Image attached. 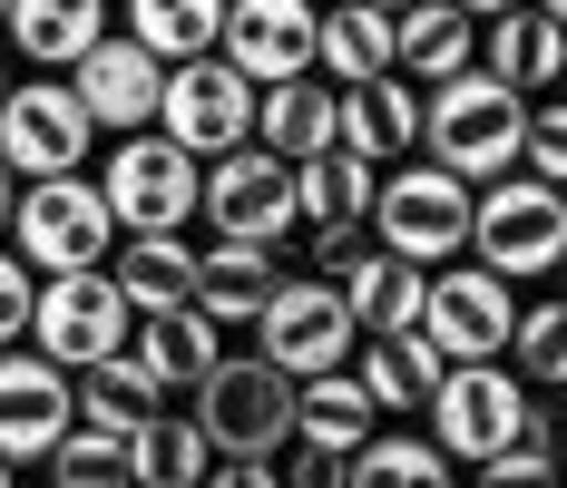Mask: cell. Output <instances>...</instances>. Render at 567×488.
Returning a JSON list of instances; mask_svg holds the SVG:
<instances>
[{"mask_svg":"<svg viewBox=\"0 0 567 488\" xmlns=\"http://www.w3.org/2000/svg\"><path fill=\"white\" fill-rule=\"evenodd\" d=\"M518 117H528L518 89H499L489 69H460L441 89H421V157L451 166L460 186H489L518 166Z\"/></svg>","mask_w":567,"mask_h":488,"instance_id":"cell-1","label":"cell"},{"mask_svg":"<svg viewBox=\"0 0 567 488\" xmlns=\"http://www.w3.org/2000/svg\"><path fill=\"white\" fill-rule=\"evenodd\" d=\"M470 264H489L499 283H548L567 264V186H538L518 166L470 186Z\"/></svg>","mask_w":567,"mask_h":488,"instance_id":"cell-2","label":"cell"},{"mask_svg":"<svg viewBox=\"0 0 567 488\" xmlns=\"http://www.w3.org/2000/svg\"><path fill=\"white\" fill-rule=\"evenodd\" d=\"M362 225L382 235V255L431 273V264H451V255H470V186L411 147V157H392L372 176V216Z\"/></svg>","mask_w":567,"mask_h":488,"instance_id":"cell-3","label":"cell"},{"mask_svg":"<svg viewBox=\"0 0 567 488\" xmlns=\"http://www.w3.org/2000/svg\"><path fill=\"white\" fill-rule=\"evenodd\" d=\"M0 245H10L30 273H79V264H109L117 216H109V196H99L89 166H79V176H30V186L10 196Z\"/></svg>","mask_w":567,"mask_h":488,"instance_id":"cell-4","label":"cell"},{"mask_svg":"<svg viewBox=\"0 0 567 488\" xmlns=\"http://www.w3.org/2000/svg\"><path fill=\"white\" fill-rule=\"evenodd\" d=\"M186 420L206 430L216 459H275L284 439H293V381H284L265 352H216Z\"/></svg>","mask_w":567,"mask_h":488,"instance_id":"cell-5","label":"cell"},{"mask_svg":"<svg viewBox=\"0 0 567 488\" xmlns=\"http://www.w3.org/2000/svg\"><path fill=\"white\" fill-rule=\"evenodd\" d=\"M528 411H538V391L509 372V362H441L431 381V401H421V420H431V449L441 459H489V449H509L528 430Z\"/></svg>","mask_w":567,"mask_h":488,"instance_id":"cell-6","label":"cell"},{"mask_svg":"<svg viewBox=\"0 0 567 488\" xmlns=\"http://www.w3.org/2000/svg\"><path fill=\"white\" fill-rule=\"evenodd\" d=\"M127 293L109 283V264H79V273H40V293H30V352H50L59 372H89V362H109L127 352Z\"/></svg>","mask_w":567,"mask_h":488,"instance_id":"cell-7","label":"cell"},{"mask_svg":"<svg viewBox=\"0 0 567 488\" xmlns=\"http://www.w3.org/2000/svg\"><path fill=\"white\" fill-rule=\"evenodd\" d=\"M99 147V127L79 108V89L59 79V69H30V79H10L0 89V166L30 186V176H79Z\"/></svg>","mask_w":567,"mask_h":488,"instance_id":"cell-8","label":"cell"},{"mask_svg":"<svg viewBox=\"0 0 567 488\" xmlns=\"http://www.w3.org/2000/svg\"><path fill=\"white\" fill-rule=\"evenodd\" d=\"M196 166L176 137H157V127H127V137H109V176H99V196H109L117 235H186V216H196Z\"/></svg>","mask_w":567,"mask_h":488,"instance_id":"cell-9","label":"cell"},{"mask_svg":"<svg viewBox=\"0 0 567 488\" xmlns=\"http://www.w3.org/2000/svg\"><path fill=\"white\" fill-rule=\"evenodd\" d=\"M196 216L216 225V245H284L293 235V166L245 137L196 166Z\"/></svg>","mask_w":567,"mask_h":488,"instance_id":"cell-10","label":"cell"},{"mask_svg":"<svg viewBox=\"0 0 567 488\" xmlns=\"http://www.w3.org/2000/svg\"><path fill=\"white\" fill-rule=\"evenodd\" d=\"M352 342H362V332H352V313H342L333 273H275V293H265V313H255V352H265L284 381L342 372Z\"/></svg>","mask_w":567,"mask_h":488,"instance_id":"cell-11","label":"cell"},{"mask_svg":"<svg viewBox=\"0 0 567 488\" xmlns=\"http://www.w3.org/2000/svg\"><path fill=\"white\" fill-rule=\"evenodd\" d=\"M518 323V283H499L489 264H431L421 273V342L441 352V362H499V342Z\"/></svg>","mask_w":567,"mask_h":488,"instance_id":"cell-12","label":"cell"},{"mask_svg":"<svg viewBox=\"0 0 567 488\" xmlns=\"http://www.w3.org/2000/svg\"><path fill=\"white\" fill-rule=\"evenodd\" d=\"M157 137H176L186 157H226L255 137V79H235L216 50L176 59L167 79H157V117H147Z\"/></svg>","mask_w":567,"mask_h":488,"instance_id":"cell-13","label":"cell"},{"mask_svg":"<svg viewBox=\"0 0 567 488\" xmlns=\"http://www.w3.org/2000/svg\"><path fill=\"white\" fill-rule=\"evenodd\" d=\"M216 59H226L235 79H255V89L303 79V69H313V0H226Z\"/></svg>","mask_w":567,"mask_h":488,"instance_id":"cell-14","label":"cell"},{"mask_svg":"<svg viewBox=\"0 0 567 488\" xmlns=\"http://www.w3.org/2000/svg\"><path fill=\"white\" fill-rule=\"evenodd\" d=\"M79 420V401H69V372H59L50 352H20V342H0V459L10 469H30V459H50V439Z\"/></svg>","mask_w":567,"mask_h":488,"instance_id":"cell-15","label":"cell"},{"mask_svg":"<svg viewBox=\"0 0 567 488\" xmlns=\"http://www.w3.org/2000/svg\"><path fill=\"white\" fill-rule=\"evenodd\" d=\"M59 79L79 89V108H89L99 137H127V127H147V117H157V79H167V59H147L127 30H109L99 50H79Z\"/></svg>","mask_w":567,"mask_h":488,"instance_id":"cell-16","label":"cell"},{"mask_svg":"<svg viewBox=\"0 0 567 488\" xmlns=\"http://www.w3.org/2000/svg\"><path fill=\"white\" fill-rule=\"evenodd\" d=\"M333 147H352L362 166H392L421 147V89L401 79V69H382V79H352V89H333Z\"/></svg>","mask_w":567,"mask_h":488,"instance_id":"cell-17","label":"cell"},{"mask_svg":"<svg viewBox=\"0 0 567 488\" xmlns=\"http://www.w3.org/2000/svg\"><path fill=\"white\" fill-rule=\"evenodd\" d=\"M558 20H567V10H548V0L489 10V20H480V59H470V69H489V79L518 89V98H548V89H558Z\"/></svg>","mask_w":567,"mask_h":488,"instance_id":"cell-18","label":"cell"},{"mask_svg":"<svg viewBox=\"0 0 567 488\" xmlns=\"http://www.w3.org/2000/svg\"><path fill=\"white\" fill-rule=\"evenodd\" d=\"M470 59H480V20L460 0H411V10H392V69L411 89H441Z\"/></svg>","mask_w":567,"mask_h":488,"instance_id":"cell-19","label":"cell"},{"mask_svg":"<svg viewBox=\"0 0 567 488\" xmlns=\"http://www.w3.org/2000/svg\"><path fill=\"white\" fill-rule=\"evenodd\" d=\"M127 352H137V372L176 401V391H196V381H206V362L226 352V332L206 323L196 303H167V313H137V323H127Z\"/></svg>","mask_w":567,"mask_h":488,"instance_id":"cell-20","label":"cell"},{"mask_svg":"<svg viewBox=\"0 0 567 488\" xmlns=\"http://www.w3.org/2000/svg\"><path fill=\"white\" fill-rule=\"evenodd\" d=\"M333 293H342V313H352V332H411L421 323V264H401L382 245H352L333 264Z\"/></svg>","mask_w":567,"mask_h":488,"instance_id":"cell-21","label":"cell"},{"mask_svg":"<svg viewBox=\"0 0 567 488\" xmlns=\"http://www.w3.org/2000/svg\"><path fill=\"white\" fill-rule=\"evenodd\" d=\"M372 176H382V166H362L352 147L293 157V225H303V235H362V216H372Z\"/></svg>","mask_w":567,"mask_h":488,"instance_id":"cell-22","label":"cell"},{"mask_svg":"<svg viewBox=\"0 0 567 488\" xmlns=\"http://www.w3.org/2000/svg\"><path fill=\"white\" fill-rule=\"evenodd\" d=\"M372 430H382V411L362 401L352 362H342V372H303V381H293V439H303V449H323V459H352Z\"/></svg>","mask_w":567,"mask_h":488,"instance_id":"cell-23","label":"cell"},{"mask_svg":"<svg viewBox=\"0 0 567 488\" xmlns=\"http://www.w3.org/2000/svg\"><path fill=\"white\" fill-rule=\"evenodd\" d=\"M0 40L30 59V69H69L79 50L109 40V0H10L0 10Z\"/></svg>","mask_w":567,"mask_h":488,"instance_id":"cell-24","label":"cell"},{"mask_svg":"<svg viewBox=\"0 0 567 488\" xmlns=\"http://www.w3.org/2000/svg\"><path fill=\"white\" fill-rule=\"evenodd\" d=\"M265 293H275V245H206V255H196V283H186V303L216 332L255 323Z\"/></svg>","mask_w":567,"mask_h":488,"instance_id":"cell-25","label":"cell"},{"mask_svg":"<svg viewBox=\"0 0 567 488\" xmlns=\"http://www.w3.org/2000/svg\"><path fill=\"white\" fill-rule=\"evenodd\" d=\"M255 147H275L284 166L293 157H323L333 147V79H275V89H255Z\"/></svg>","mask_w":567,"mask_h":488,"instance_id":"cell-26","label":"cell"},{"mask_svg":"<svg viewBox=\"0 0 567 488\" xmlns=\"http://www.w3.org/2000/svg\"><path fill=\"white\" fill-rule=\"evenodd\" d=\"M352 381H362V401L392 420V411H421V401H431L441 352H431L421 332H362V342H352Z\"/></svg>","mask_w":567,"mask_h":488,"instance_id":"cell-27","label":"cell"},{"mask_svg":"<svg viewBox=\"0 0 567 488\" xmlns=\"http://www.w3.org/2000/svg\"><path fill=\"white\" fill-rule=\"evenodd\" d=\"M392 69V10H372V0H333V10H313V79H382Z\"/></svg>","mask_w":567,"mask_h":488,"instance_id":"cell-28","label":"cell"},{"mask_svg":"<svg viewBox=\"0 0 567 488\" xmlns=\"http://www.w3.org/2000/svg\"><path fill=\"white\" fill-rule=\"evenodd\" d=\"M117 449H127V488H196L206 469H216L206 430H196L186 411H167V401H157V411H147L137 430L117 439Z\"/></svg>","mask_w":567,"mask_h":488,"instance_id":"cell-29","label":"cell"},{"mask_svg":"<svg viewBox=\"0 0 567 488\" xmlns=\"http://www.w3.org/2000/svg\"><path fill=\"white\" fill-rule=\"evenodd\" d=\"M109 283L127 293V313H167V303H186V283H196V245L186 235H117Z\"/></svg>","mask_w":567,"mask_h":488,"instance_id":"cell-30","label":"cell"},{"mask_svg":"<svg viewBox=\"0 0 567 488\" xmlns=\"http://www.w3.org/2000/svg\"><path fill=\"white\" fill-rule=\"evenodd\" d=\"M451 469H460V459H441L431 430H372L352 459H342L333 488H460Z\"/></svg>","mask_w":567,"mask_h":488,"instance_id":"cell-31","label":"cell"},{"mask_svg":"<svg viewBox=\"0 0 567 488\" xmlns=\"http://www.w3.org/2000/svg\"><path fill=\"white\" fill-rule=\"evenodd\" d=\"M69 401H79V420H89V430H117V439H127L147 411H157V401H167V391L137 372V352H109V362L69 372Z\"/></svg>","mask_w":567,"mask_h":488,"instance_id":"cell-32","label":"cell"},{"mask_svg":"<svg viewBox=\"0 0 567 488\" xmlns=\"http://www.w3.org/2000/svg\"><path fill=\"white\" fill-rule=\"evenodd\" d=\"M216 20H226V0H127V40L147 59H196V50H216Z\"/></svg>","mask_w":567,"mask_h":488,"instance_id":"cell-33","label":"cell"},{"mask_svg":"<svg viewBox=\"0 0 567 488\" xmlns=\"http://www.w3.org/2000/svg\"><path fill=\"white\" fill-rule=\"evenodd\" d=\"M499 362H509L528 391H558V381H567V303H558V293H548V303H518Z\"/></svg>","mask_w":567,"mask_h":488,"instance_id":"cell-34","label":"cell"},{"mask_svg":"<svg viewBox=\"0 0 567 488\" xmlns=\"http://www.w3.org/2000/svg\"><path fill=\"white\" fill-rule=\"evenodd\" d=\"M50 488H127V449H117V430H89V420H69V430L50 439Z\"/></svg>","mask_w":567,"mask_h":488,"instance_id":"cell-35","label":"cell"},{"mask_svg":"<svg viewBox=\"0 0 567 488\" xmlns=\"http://www.w3.org/2000/svg\"><path fill=\"white\" fill-rule=\"evenodd\" d=\"M480 488H558V420H548V391H538L528 430L480 459Z\"/></svg>","mask_w":567,"mask_h":488,"instance_id":"cell-36","label":"cell"},{"mask_svg":"<svg viewBox=\"0 0 567 488\" xmlns=\"http://www.w3.org/2000/svg\"><path fill=\"white\" fill-rule=\"evenodd\" d=\"M518 176L567 186V117H558V98H528V117H518Z\"/></svg>","mask_w":567,"mask_h":488,"instance_id":"cell-37","label":"cell"},{"mask_svg":"<svg viewBox=\"0 0 567 488\" xmlns=\"http://www.w3.org/2000/svg\"><path fill=\"white\" fill-rule=\"evenodd\" d=\"M30 293H40V273L0 245V342H20V332H30Z\"/></svg>","mask_w":567,"mask_h":488,"instance_id":"cell-38","label":"cell"},{"mask_svg":"<svg viewBox=\"0 0 567 488\" xmlns=\"http://www.w3.org/2000/svg\"><path fill=\"white\" fill-rule=\"evenodd\" d=\"M196 488H284V479H275V459H216Z\"/></svg>","mask_w":567,"mask_h":488,"instance_id":"cell-39","label":"cell"},{"mask_svg":"<svg viewBox=\"0 0 567 488\" xmlns=\"http://www.w3.org/2000/svg\"><path fill=\"white\" fill-rule=\"evenodd\" d=\"M460 10H470V20H489V10H518V0H460Z\"/></svg>","mask_w":567,"mask_h":488,"instance_id":"cell-40","label":"cell"},{"mask_svg":"<svg viewBox=\"0 0 567 488\" xmlns=\"http://www.w3.org/2000/svg\"><path fill=\"white\" fill-rule=\"evenodd\" d=\"M10 196H20V176H10V166H0V225H10Z\"/></svg>","mask_w":567,"mask_h":488,"instance_id":"cell-41","label":"cell"},{"mask_svg":"<svg viewBox=\"0 0 567 488\" xmlns=\"http://www.w3.org/2000/svg\"><path fill=\"white\" fill-rule=\"evenodd\" d=\"M0 488H20V469H10V459H0Z\"/></svg>","mask_w":567,"mask_h":488,"instance_id":"cell-42","label":"cell"},{"mask_svg":"<svg viewBox=\"0 0 567 488\" xmlns=\"http://www.w3.org/2000/svg\"><path fill=\"white\" fill-rule=\"evenodd\" d=\"M372 10H411V0H372Z\"/></svg>","mask_w":567,"mask_h":488,"instance_id":"cell-43","label":"cell"},{"mask_svg":"<svg viewBox=\"0 0 567 488\" xmlns=\"http://www.w3.org/2000/svg\"><path fill=\"white\" fill-rule=\"evenodd\" d=\"M0 89H10V59H0Z\"/></svg>","mask_w":567,"mask_h":488,"instance_id":"cell-44","label":"cell"},{"mask_svg":"<svg viewBox=\"0 0 567 488\" xmlns=\"http://www.w3.org/2000/svg\"><path fill=\"white\" fill-rule=\"evenodd\" d=\"M0 10H10V0H0Z\"/></svg>","mask_w":567,"mask_h":488,"instance_id":"cell-45","label":"cell"}]
</instances>
